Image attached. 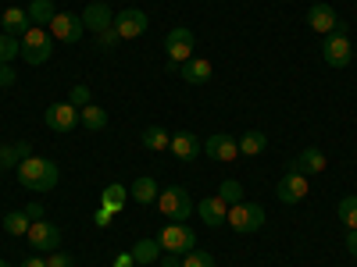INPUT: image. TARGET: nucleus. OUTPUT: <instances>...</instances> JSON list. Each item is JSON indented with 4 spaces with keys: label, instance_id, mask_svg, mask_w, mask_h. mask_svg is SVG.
Instances as JSON below:
<instances>
[{
    "label": "nucleus",
    "instance_id": "nucleus-40",
    "mask_svg": "<svg viewBox=\"0 0 357 267\" xmlns=\"http://www.w3.org/2000/svg\"><path fill=\"white\" fill-rule=\"evenodd\" d=\"M114 267H136L132 253H122V257H114Z\"/></svg>",
    "mask_w": 357,
    "mask_h": 267
},
{
    "label": "nucleus",
    "instance_id": "nucleus-28",
    "mask_svg": "<svg viewBox=\"0 0 357 267\" xmlns=\"http://www.w3.org/2000/svg\"><path fill=\"white\" fill-rule=\"evenodd\" d=\"M139 143L146 146V150H154V154H158V150H168L172 136H168V132H165L161 125H151V129H146V132L139 136Z\"/></svg>",
    "mask_w": 357,
    "mask_h": 267
},
{
    "label": "nucleus",
    "instance_id": "nucleus-17",
    "mask_svg": "<svg viewBox=\"0 0 357 267\" xmlns=\"http://www.w3.org/2000/svg\"><path fill=\"white\" fill-rule=\"evenodd\" d=\"M307 25L314 29V33H321V36H333V33H336V25H340V15H336L329 4H311V11H307Z\"/></svg>",
    "mask_w": 357,
    "mask_h": 267
},
{
    "label": "nucleus",
    "instance_id": "nucleus-34",
    "mask_svg": "<svg viewBox=\"0 0 357 267\" xmlns=\"http://www.w3.org/2000/svg\"><path fill=\"white\" fill-rule=\"evenodd\" d=\"M118 43H122V40H118L114 29H104V33H97V47H100V50H114Z\"/></svg>",
    "mask_w": 357,
    "mask_h": 267
},
{
    "label": "nucleus",
    "instance_id": "nucleus-7",
    "mask_svg": "<svg viewBox=\"0 0 357 267\" xmlns=\"http://www.w3.org/2000/svg\"><path fill=\"white\" fill-rule=\"evenodd\" d=\"M193 43H197L193 29H186V25H175V29H168V36H165V54H168V61H175V65H186L190 57H193Z\"/></svg>",
    "mask_w": 357,
    "mask_h": 267
},
{
    "label": "nucleus",
    "instance_id": "nucleus-36",
    "mask_svg": "<svg viewBox=\"0 0 357 267\" xmlns=\"http://www.w3.org/2000/svg\"><path fill=\"white\" fill-rule=\"evenodd\" d=\"M47 267H75V260L61 250H54V253H47Z\"/></svg>",
    "mask_w": 357,
    "mask_h": 267
},
{
    "label": "nucleus",
    "instance_id": "nucleus-32",
    "mask_svg": "<svg viewBox=\"0 0 357 267\" xmlns=\"http://www.w3.org/2000/svg\"><path fill=\"white\" fill-rule=\"evenodd\" d=\"M218 196H222V200L232 207V203H240V200H243V186L236 182V178H225V182L218 186Z\"/></svg>",
    "mask_w": 357,
    "mask_h": 267
},
{
    "label": "nucleus",
    "instance_id": "nucleus-24",
    "mask_svg": "<svg viewBox=\"0 0 357 267\" xmlns=\"http://www.w3.org/2000/svg\"><path fill=\"white\" fill-rule=\"evenodd\" d=\"M79 125H82L86 132H100V129H107V111L97 107V104L79 107Z\"/></svg>",
    "mask_w": 357,
    "mask_h": 267
},
{
    "label": "nucleus",
    "instance_id": "nucleus-38",
    "mask_svg": "<svg viewBox=\"0 0 357 267\" xmlns=\"http://www.w3.org/2000/svg\"><path fill=\"white\" fill-rule=\"evenodd\" d=\"M93 225H97V228H107V225H111V211H107V207H97Z\"/></svg>",
    "mask_w": 357,
    "mask_h": 267
},
{
    "label": "nucleus",
    "instance_id": "nucleus-42",
    "mask_svg": "<svg viewBox=\"0 0 357 267\" xmlns=\"http://www.w3.org/2000/svg\"><path fill=\"white\" fill-rule=\"evenodd\" d=\"M347 250L357 257V228H354V232H347Z\"/></svg>",
    "mask_w": 357,
    "mask_h": 267
},
{
    "label": "nucleus",
    "instance_id": "nucleus-30",
    "mask_svg": "<svg viewBox=\"0 0 357 267\" xmlns=\"http://www.w3.org/2000/svg\"><path fill=\"white\" fill-rule=\"evenodd\" d=\"M336 214H340V221L347 225V232H354V228H357V196H343L340 207H336Z\"/></svg>",
    "mask_w": 357,
    "mask_h": 267
},
{
    "label": "nucleus",
    "instance_id": "nucleus-23",
    "mask_svg": "<svg viewBox=\"0 0 357 267\" xmlns=\"http://www.w3.org/2000/svg\"><path fill=\"white\" fill-rule=\"evenodd\" d=\"M129 253H132L136 267H151V264H158V260H161V253H165V250H161L158 235H154V239H139V243H136Z\"/></svg>",
    "mask_w": 357,
    "mask_h": 267
},
{
    "label": "nucleus",
    "instance_id": "nucleus-3",
    "mask_svg": "<svg viewBox=\"0 0 357 267\" xmlns=\"http://www.w3.org/2000/svg\"><path fill=\"white\" fill-rule=\"evenodd\" d=\"M321 61L329 65V68H347V65L354 61V47H350V29H347V22H340L336 33L321 40Z\"/></svg>",
    "mask_w": 357,
    "mask_h": 267
},
{
    "label": "nucleus",
    "instance_id": "nucleus-26",
    "mask_svg": "<svg viewBox=\"0 0 357 267\" xmlns=\"http://www.w3.org/2000/svg\"><path fill=\"white\" fill-rule=\"evenodd\" d=\"M264 146H268V136L257 132V129H250V132L240 136V154H243V157H261Z\"/></svg>",
    "mask_w": 357,
    "mask_h": 267
},
{
    "label": "nucleus",
    "instance_id": "nucleus-10",
    "mask_svg": "<svg viewBox=\"0 0 357 267\" xmlns=\"http://www.w3.org/2000/svg\"><path fill=\"white\" fill-rule=\"evenodd\" d=\"M114 33H118V40H139L146 29H151V18H146L139 8H126L122 15H114Z\"/></svg>",
    "mask_w": 357,
    "mask_h": 267
},
{
    "label": "nucleus",
    "instance_id": "nucleus-4",
    "mask_svg": "<svg viewBox=\"0 0 357 267\" xmlns=\"http://www.w3.org/2000/svg\"><path fill=\"white\" fill-rule=\"evenodd\" d=\"M225 225H229L232 232H240V235H254V232L264 228V207H261V203H250V200L232 203Z\"/></svg>",
    "mask_w": 357,
    "mask_h": 267
},
{
    "label": "nucleus",
    "instance_id": "nucleus-5",
    "mask_svg": "<svg viewBox=\"0 0 357 267\" xmlns=\"http://www.w3.org/2000/svg\"><path fill=\"white\" fill-rule=\"evenodd\" d=\"M50 54H54V36H50V29H40L33 25L29 33L22 36V61L25 65H47L50 61Z\"/></svg>",
    "mask_w": 357,
    "mask_h": 267
},
{
    "label": "nucleus",
    "instance_id": "nucleus-8",
    "mask_svg": "<svg viewBox=\"0 0 357 267\" xmlns=\"http://www.w3.org/2000/svg\"><path fill=\"white\" fill-rule=\"evenodd\" d=\"M47 29H50V36H54L57 43H79L82 33H86L82 15H72V11H57L54 22H50Z\"/></svg>",
    "mask_w": 357,
    "mask_h": 267
},
{
    "label": "nucleus",
    "instance_id": "nucleus-18",
    "mask_svg": "<svg viewBox=\"0 0 357 267\" xmlns=\"http://www.w3.org/2000/svg\"><path fill=\"white\" fill-rule=\"evenodd\" d=\"M325 164H329V161H325V154L318 150V146H304V150L293 157V171H301V175H307V178H311V175H321Z\"/></svg>",
    "mask_w": 357,
    "mask_h": 267
},
{
    "label": "nucleus",
    "instance_id": "nucleus-14",
    "mask_svg": "<svg viewBox=\"0 0 357 267\" xmlns=\"http://www.w3.org/2000/svg\"><path fill=\"white\" fill-rule=\"evenodd\" d=\"M197 214H200V221L207 225V228H222L225 225V218H229V203L215 193V196H204L200 203H197Z\"/></svg>",
    "mask_w": 357,
    "mask_h": 267
},
{
    "label": "nucleus",
    "instance_id": "nucleus-41",
    "mask_svg": "<svg viewBox=\"0 0 357 267\" xmlns=\"http://www.w3.org/2000/svg\"><path fill=\"white\" fill-rule=\"evenodd\" d=\"M22 267H47V257H25Z\"/></svg>",
    "mask_w": 357,
    "mask_h": 267
},
{
    "label": "nucleus",
    "instance_id": "nucleus-27",
    "mask_svg": "<svg viewBox=\"0 0 357 267\" xmlns=\"http://www.w3.org/2000/svg\"><path fill=\"white\" fill-rule=\"evenodd\" d=\"M25 11H29V22L40 25V29H47V25L54 22V15H57V8L50 4V0H33V4H29Z\"/></svg>",
    "mask_w": 357,
    "mask_h": 267
},
{
    "label": "nucleus",
    "instance_id": "nucleus-29",
    "mask_svg": "<svg viewBox=\"0 0 357 267\" xmlns=\"http://www.w3.org/2000/svg\"><path fill=\"white\" fill-rule=\"evenodd\" d=\"M15 57H22V40L0 33V65H11Z\"/></svg>",
    "mask_w": 357,
    "mask_h": 267
},
{
    "label": "nucleus",
    "instance_id": "nucleus-9",
    "mask_svg": "<svg viewBox=\"0 0 357 267\" xmlns=\"http://www.w3.org/2000/svg\"><path fill=\"white\" fill-rule=\"evenodd\" d=\"M43 125L50 129V132H72L75 125H79V107L75 104H68V100H61V104H50L47 111H43Z\"/></svg>",
    "mask_w": 357,
    "mask_h": 267
},
{
    "label": "nucleus",
    "instance_id": "nucleus-2",
    "mask_svg": "<svg viewBox=\"0 0 357 267\" xmlns=\"http://www.w3.org/2000/svg\"><path fill=\"white\" fill-rule=\"evenodd\" d=\"M158 211H161V218H165V221L186 225V221H190V214L197 211V207H193V200H190V193H186L183 186H168V189H161V193H158Z\"/></svg>",
    "mask_w": 357,
    "mask_h": 267
},
{
    "label": "nucleus",
    "instance_id": "nucleus-19",
    "mask_svg": "<svg viewBox=\"0 0 357 267\" xmlns=\"http://www.w3.org/2000/svg\"><path fill=\"white\" fill-rule=\"evenodd\" d=\"M25 157H33V146H29L25 139H18V143H0V171L18 168Z\"/></svg>",
    "mask_w": 357,
    "mask_h": 267
},
{
    "label": "nucleus",
    "instance_id": "nucleus-45",
    "mask_svg": "<svg viewBox=\"0 0 357 267\" xmlns=\"http://www.w3.org/2000/svg\"><path fill=\"white\" fill-rule=\"evenodd\" d=\"M0 89H4V86H0Z\"/></svg>",
    "mask_w": 357,
    "mask_h": 267
},
{
    "label": "nucleus",
    "instance_id": "nucleus-22",
    "mask_svg": "<svg viewBox=\"0 0 357 267\" xmlns=\"http://www.w3.org/2000/svg\"><path fill=\"white\" fill-rule=\"evenodd\" d=\"M158 182H154V178L151 175H139L136 178V182L129 186V200H136V203H143V207H151V203H158Z\"/></svg>",
    "mask_w": 357,
    "mask_h": 267
},
{
    "label": "nucleus",
    "instance_id": "nucleus-20",
    "mask_svg": "<svg viewBox=\"0 0 357 267\" xmlns=\"http://www.w3.org/2000/svg\"><path fill=\"white\" fill-rule=\"evenodd\" d=\"M178 79H186L190 86H204L211 79V61H207V57H190V61L178 68Z\"/></svg>",
    "mask_w": 357,
    "mask_h": 267
},
{
    "label": "nucleus",
    "instance_id": "nucleus-39",
    "mask_svg": "<svg viewBox=\"0 0 357 267\" xmlns=\"http://www.w3.org/2000/svg\"><path fill=\"white\" fill-rule=\"evenodd\" d=\"M25 214H29V221H43V203H36V200H33V203L25 207Z\"/></svg>",
    "mask_w": 357,
    "mask_h": 267
},
{
    "label": "nucleus",
    "instance_id": "nucleus-37",
    "mask_svg": "<svg viewBox=\"0 0 357 267\" xmlns=\"http://www.w3.org/2000/svg\"><path fill=\"white\" fill-rule=\"evenodd\" d=\"M15 82H18L15 68H11V65H0V86H15Z\"/></svg>",
    "mask_w": 357,
    "mask_h": 267
},
{
    "label": "nucleus",
    "instance_id": "nucleus-12",
    "mask_svg": "<svg viewBox=\"0 0 357 267\" xmlns=\"http://www.w3.org/2000/svg\"><path fill=\"white\" fill-rule=\"evenodd\" d=\"M307 193H311L307 175L293 171V168H289V171L279 178V186H275V196H279L282 203H301V200H307Z\"/></svg>",
    "mask_w": 357,
    "mask_h": 267
},
{
    "label": "nucleus",
    "instance_id": "nucleus-15",
    "mask_svg": "<svg viewBox=\"0 0 357 267\" xmlns=\"http://www.w3.org/2000/svg\"><path fill=\"white\" fill-rule=\"evenodd\" d=\"M168 150H172L178 161H197V157L204 154V143H200V136H193V132H175L172 143H168Z\"/></svg>",
    "mask_w": 357,
    "mask_h": 267
},
{
    "label": "nucleus",
    "instance_id": "nucleus-11",
    "mask_svg": "<svg viewBox=\"0 0 357 267\" xmlns=\"http://www.w3.org/2000/svg\"><path fill=\"white\" fill-rule=\"evenodd\" d=\"M25 239H29V246L40 250V253H54V250H61V228L50 225V221H33Z\"/></svg>",
    "mask_w": 357,
    "mask_h": 267
},
{
    "label": "nucleus",
    "instance_id": "nucleus-44",
    "mask_svg": "<svg viewBox=\"0 0 357 267\" xmlns=\"http://www.w3.org/2000/svg\"><path fill=\"white\" fill-rule=\"evenodd\" d=\"M97 4H107V0H97Z\"/></svg>",
    "mask_w": 357,
    "mask_h": 267
},
{
    "label": "nucleus",
    "instance_id": "nucleus-13",
    "mask_svg": "<svg viewBox=\"0 0 357 267\" xmlns=\"http://www.w3.org/2000/svg\"><path fill=\"white\" fill-rule=\"evenodd\" d=\"M204 154L211 157V161H218V164H229V161L240 157V139H232V136H225V132H215V136H207Z\"/></svg>",
    "mask_w": 357,
    "mask_h": 267
},
{
    "label": "nucleus",
    "instance_id": "nucleus-16",
    "mask_svg": "<svg viewBox=\"0 0 357 267\" xmlns=\"http://www.w3.org/2000/svg\"><path fill=\"white\" fill-rule=\"evenodd\" d=\"M82 25H86V33H104V29H111L114 25V15H111V8L107 4H97V0H89V8L82 11Z\"/></svg>",
    "mask_w": 357,
    "mask_h": 267
},
{
    "label": "nucleus",
    "instance_id": "nucleus-31",
    "mask_svg": "<svg viewBox=\"0 0 357 267\" xmlns=\"http://www.w3.org/2000/svg\"><path fill=\"white\" fill-rule=\"evenodd\" d=\"M29 225H33V221H29L25 211H11V214L4 218V232H8V235H29Z\"/></svg>",
    "mask_w": 357,
    "mask_h": 267
},
{
    "label": "nucleus",
    "instance_id": "nucleus-1",
    "mask_svg": "<svg viewBox=\"0 0 357 267\" xmlns=\"http://www.w3.org/2000/svg\"><path fill=\"white\" fill-rule=\"evenodd\" d=\"M15 175L29 193H50L57 182H61V171H57V164L47 161V157H25L15 168Z\"/></svg>",
    "mask_w": 357,
    "mask_h": 267
},
{
    "label": "nucleus",
    "instance_id": "nucleus-25",
    "mask_svg": "<svg viewBox=\"0 0 357 267\" xmlns=\"http://www.w3.org/2000/svg\"><path fill=\"white\" fill-rule=\"evenodd\" d=\"M126 200H129V189L126 186H118V182H111V186H104V193H100V207H107L111 214H118L126 207Z\"/></svg>",
    "mask_w": 357,
    "mask_h": 267
},
{
    "label": "nucleus",
    "instance_id": "nucleus-35",
    "mask_svg": "<svg viewBox=\"0 0 357 267\" xmlns=\"http://www.w3.org/2000/svg\"><path fill=\"white\" fill-rule=\"evenodd\" d=\"M68 104L86 107V104H93V97H89V89H86V86H72V97H68Z\"/></svg>",
    "mask_w": 357,
    "mask_h": 267
},
{
    "label": "nucleus",
    "instance_id": "nucleus-43",
    "mask_svg": "<svg viewBox=\"0 0 357 267\" xmlns=\"http://www.w3.org/2000/svg\"><path fill=\"white\" fill-rule=\"evenodd\" d=\"M0 267H11V264H8V260H0Z\"/></svg>",
    "mask_w": 357,
    "mask_h": 267
},
{
    "label": "nucleus",
    "instance_id": "nucleus-6",
    "mask_svg": "<svg viewBox=\"0 0 357 267\" xmlns=\"http://www.w3.org/2000/svg\"><path fill=\"white\" fill-rule=\"evenodd\" d=\"M158 243H161V250L165 253H190V250H197V232L190 228V225H175V221H168L161 232H158Z\"/></svg>",
    "mask_w": 357,
    "mask_h": 267
},
{
    "label": "nucleus",
    "instance_id": "nucleus-21",
    "mask_svg": "<svg viewBox=\"0 0 357 267\" xmlns=\"http://www.w3.org/2000/svg\"><path fill=\"white\" fill-rule=\"evenodd\" d=\"M0 25H4L8 36H18V40L29 33V29H33V22H29V11H25V8H8L4 18H0Z\"/></svg>",
    "mask_w": 357,
    "mask_h": 267
},
{
    "label": "nucleus",
    "instance_id": "nucleus-33",
    "mask_svg": "<svg viewBox=\"0 0 357 267\" xmlns=\"http://www.w3.org/2000/svg\"><path fill=\"white\" fill-rule=\"evenodd\" d=\"M183 267H215V257L207 250H190L183 253Z\"/></svg>",
    "mask_w": 357,
    "mask_h": 267
}]
</instances>
